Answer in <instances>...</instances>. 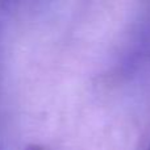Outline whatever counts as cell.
Listing matches in <instances>:
<instances>
[{
    "label": "cell",
    "mask_w": 150,
    "mask_h": 150,
    "mask_svg": "<svg viewBox=\"0 0 150 150\" xmlns=\"http://www.w3.org/2000/svg\"><path fill=\"white\" fill-rule=\"evenodd\" d=\"M28 150H41V149H38V148H30V149H28Z\"/></svg>",
    "instance_id": "cell-1"
},
{
    "label": "cell",
    "mask_w": 150,
    "mask_h": 150,
    "mask_svg": "<svg viewBox=\"0 0 150 150\" xmlns=\"http://www.w3.org/2000/svg\"><path fill=\"white\" fill-rule=\"evenodd\" d=\"M149 150H150V148H149Z\"/></svg>",
    "instance_id": "cell-2"
}]
</instances>
